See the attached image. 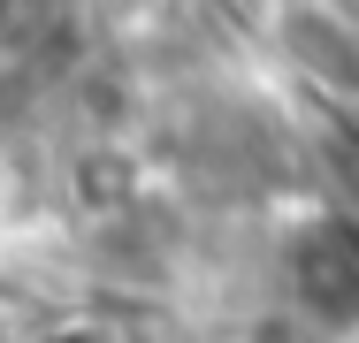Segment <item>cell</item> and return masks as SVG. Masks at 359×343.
<instances>
[{
  "instance_id": "6da1fadb",
  "label": "cell",
  "mask_w": 359,
  "mask_h": 343,
  "mask_svg": "<svg viewBox=\"0 0 359 343\" xmlns=\"http://www.w3.org/2000/svg\"><path fill=\"white\" fill-rule=\"evenodd\" d=\"M290 282L321 321H359V252L344 244V229H313L290 244Z\"/></svg>"
}]
</instances>
